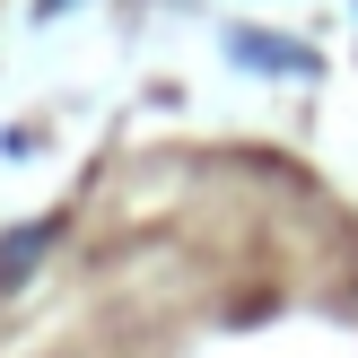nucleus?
<instances>
[{
  "mask_svg": "<svg viewBox=\"0 0 358 358\" xmlns=\"http://www.w3.org/2000/svg\"><path fill=\"white\" fill-rule=\"evenodd\" d=\"M44 254V227H35V236H9V254H0V280H27V262Z\"/></svg>",
  "mask_w": 358,
  "mask_h": 358,
  "instance_id": "obj_1",
  "label": "nucleus"
}]
</instances>
